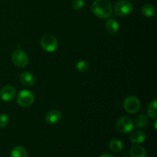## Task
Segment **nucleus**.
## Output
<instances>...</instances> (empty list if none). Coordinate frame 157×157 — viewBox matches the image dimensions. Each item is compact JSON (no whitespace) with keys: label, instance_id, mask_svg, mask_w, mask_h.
Segmentation results:
<instances>
[{"label":"nucleus","instance_id":"1","mask_svg":"<svg viewBox=\"0 0 157 157\" xmlns=\"http://www.w3.org/2000/svg\"><path fill=\"white\" fill-rule=\"evenodd\" d=\"M91 11L94 15L100 18H109L112 15L113 8L108 0H96L91 6Z\"/></svg>","mask_w":157,"mask_h":157},{"label":"nucleus","instance_id":"2","mask_svg":"<svg viewBox=\"0 0 157 157\" xmlns=\"http://www.w3.org/2000/svg\"><path fill=\"white\" fill-rule=\"evenodd\" d=\"M41 45L44 51L48 52H54L58 48V40L51 34L44 35L41 38Z\"/></svg>","mask_w":157,"mask_h":157},{"label":"nucleus","instance_id":"3","mask_svg":"<svg viewBox=\"0 0 157 157\" xmlns=\"http://www.w3.org/2000/svg\"><path fill=\"white\" fill-rule=\"evenodd\" d=\"M35 101V96L33 93L29 90H22L17 96V102L18 105L22 107H29Z\"/></svg>","mask_w":157,"mask_h":157},{"label":"nucleus","instance_id":"4","mask_svg":"<svg viewBox=\"0 0 157 157\" xmlns=\"http://www.w3.org/2000/svg\"><path fill=\"white\" fill-rule=\"evenodd\" d=\"M141 107L140 101L136 97L129 96L124 100V107L127 112L130 113H136Z\"/></svg>","mask_w":157,"mask_h":157},{"label":"nucleus","instance_id":"5","mask_svg":"<svg viewBox=\"0 0 157 157\" xmlns=\"http://www.w3.org/2000/svg\"><path fill=\"white\" fill-rule=\"evenodd\" d=\"M12 60L14 64L19 67H25L29 62V58L27 54L22 50L14 51L12 55Z\"/></svg>","mask_w":157,"mask_h":157},{"label":"nucleus","instance_id":"6","mask_svg":"<svg viewBox=\"0 0 157 157\" xmlns=\"http://www.w3.org/2000/svg\"><path fill=\"white\" fill-rule=\"evenodd\" d=\"M133 126L134 124L133 121L129 117H121L117 122V128L118 131L124 134L130 133L133 130Z\"/></svg>","mask_w":157,"mask_h":157},{"label":"nucleus","instance_id":"7","mask_svg":"<svg viewBox=\"0 0 157 157\" xmlns=\"http://www.w3.org/2000/svg\"><path fill=\"white\" fill-rule=\"evenodd\" d=\"M132 10H133V5L127 0H121L115 5V13L118 16H127L132 12Z\"/></svg>","mask_w":157,"mask_h":157},{"label":"nucleus","instance_id":"8","mask_svg":"<svg viewBox=\"0 0 157 157\" xmlns=\"http://www.w3.org/2000/svg\"><path fill=\"white\" fill-rule=\"evenodd\" d=\"M15 97H16V90L12 86H5L0 90V98L3 101L9 102L13 101Z\"/></svg>","mask_w":157,"mask_h":157},{"label":"nucleus","instance_id":"9","mask_svg":"<svg viewBox=\"0 0 157 157\" xmlns=\"http://www.w3.org/2000/svg\"><path fill=\"white\" fill-rule=\"evenodd\" d=\"M62 114L59 110H52L48 112L44 116V120L49 124H55L61 121Z\"/></svg>","mask_w":157,"mask_h":157},{"label":"nucleus","instance_id":"10","mask_svg":"<svg viewBox=\"0 0 157 157\" xmlns=\"http://www.w3.org/2000/svg\"><path fill=\"white\" fill-rule=\"evenodd\" d=\"M20 82L25 87H32L35 84V76L30 71H24L20 75Z\"/></svg>","mask_w":157,"mask_h":157},{"label":"nucleus","instance_id":"11","mask_svg":"<svg viewBox=\"0 0 157 157\" xmlns=\"http://www.w3.org/2000/svg\"><path fill=\"white\" fill-rule=\"evenodd\" d=\"M119 24L117 21L113 18H109L105 24V29L110 35H115L119 31Z\"/></svg>","mask_w":157,"mask_h":157},{"label":"nucleus","instance_id":"12","mask_svg":"<svg viewBox=\"0 0 157 157\" xmlns=\"http://www.w3.org/2000/svg\"><path fill=\"white\" fill-rule=\"evenodd\" d=\"M130 139L131 142L134 143V144H143L144 141L147 139V136H146L145 133L141 130H136V131L133 132L130 134Z\"/></svg>","mask_w":157,"mask_h":157},{"label":"nucleus","instance_id":"13","mask_svg":"<svg viewBox=\"0 0 157 157\" xmlns=\"http://www.w3.org/2000/svg\"><path fill=\"white\" fill-rule=\"evenodd\" d=\"M131 157H147V151L142 146H133L130 150Z\"/></svg>","mask_w":157,"mask_h":157},{"label":"nucleus","instance_id":"14","mask_svg":"<svg viewBox=\"0 0 157 157\" xmlns=\"http://www.w3.org/2000/svg\"><path fill=\"white\" fill-rule=\"evenodd\" d=\"M109 147L113 152L119 153V152L122 151L123 149H124V144L120 140L113 139L109 143Z\"/></svg>","mask_w":157,"mask_h":157},{"label":"nucleus","instance_id":"15","mask_svg":"<svg viewBox=\"0 0 157 157\" xmlns=\"http://www.w3.org/2000/svg\"><path fill=\"white\" fill-rule=\"evenodd\" d=\"M141 12L145 17L151 18L156 13V8L152 4H146L142 7Z\"/></svg>","mask_w":157,"mask_h":157},{"label":"nucleus","instance_id":"16","mask_svg":"<svg viewBox=\"0 0 157 157\" xmlns=\"http://www.w3.org/2000/svg\"><path fill=\"white\" fill-rule=\"evenodd\" d=\"M10 157H28V152L25 147L18 146L12 150Z\"/></svg>","mask_w":157,"mask_h":157},{"label":"nucleus","instance_id":"17","mask_svg":"<svg viewBox=\"0 0 157 157\" xmlns=\"http://www.w3.org/2000/svg\"><path fill=\"white\" fill-rule=\"evenodd\" d=\"M157 101L154 99L150 102L149 104L148 108H147V115L150 118L153 120H156L157 117Z\"/></svg>","mask_w":157,"mask_h":157},{"label":"nucleus","instance_id":"18","mask_svg":"<svg viewBox=\"0 0 157 157\" xmlns=\"http://www.w3.org/2000/svg\"><path fill=\"white\" fill-rule=\"evenodd\" d=\"M147 124H148V117L144 113H141L136 117L135 125L138 128H144L145 127H147Z\"/></svg>","mask_w":157,"mask_h":157},{"label":"nucleus","instance_id":"19","mask_svg":"<svg viewBox=\"0 0 157 157\" xmlns=\"http://www.w3.org/2000/svg\"><path fill=\"white\" fill-rule=\"evenodd\" d=\"M76 69L81 73H84V72L87 71L89 69V64L87 61H80L77 63L76 64Z\"/></svg>","mask_w":157,"mask_h":157},{"label":"nucleus","instance_id":"20","mask_svg":"<svg viewBox=\"0 0 157 157\" xmlns=\"http://www.w3.org/2000/svg\"><path fill=\"white\" fill-rule=\"evenodd\" d=\"M9 124V117L6 113L0 115V128H5Z\"/></svg>","mask_w":157,"mask_h":157},{"label":"nucleus","instance_id":"21","mask_svg":"<svg viewBox=\"0 0 157 157\" xmlns=\"http://www.w3.org/2000/svg\"><path fill=\"white\" fill-rule=\"evenodd\" d=\"M84 6V0H73L71 3V6L74 10L79 11L82 9Z\"/></svg>","mask_w":157,"mask_h":157},{"label":"nucleus","instance_id":"22","mask_svg":"<svg viewBox=\"0 0 157 157\" xmlns=\"http://www.w3.org/2000/svg\"><path fill=\"white\" fill-rule=\"evenodd\" d=\"M101 157H114V156H112L111 154H108V153H105V154L101 155Z\"/></svg>","mask_w":157,"mask_h":157}]
</instances>
